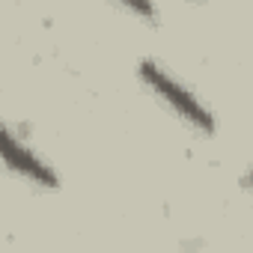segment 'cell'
Instances as JSON below:
<instances>
[{
  "mask_svg": "<svg viewBox=\"0 0 253 253\" xmlns=\"http://www.w3.org/2000/svg\"><path fill=\"white\" fill-rule=\"evenodd\" d=\"M140 78H143V81H146V84H149V86H152V89H155V92H158V95H161L185 122H191L194 128H200L203 134H211V131H214V119H211V113H209V110H206V107H203V104H200L176 78H170L158 63L143 60V63H140Z\"/></svg>",
  "mask_w": 253,
  "mask_h": 253,
  "instance_id": "6da1fadb",
  "label": "cell"
},
{
  "mask_svg": "<svg viewBox=\"0 0 253 253\" xmlns=\"http://www.w3.org/2000/svg\"><path fill=\"white\" fill-rule=\"evenodd\" d=\"M0 152H3L6 167H12L18 176L36 182V185H42V188H57V185H60L57 173H54L33 149H27L9 128H3V134H0Z\"/></svg>",
  "mask_w": 253,
  "mask_h": 253,
  "instance_id": "7a4b0ae2",
  "label": "cell"
},
{
  "mask_svg": "<svg viewBox=\"0 0 253 253\" xmlns=\"http://www.w3.org/2000/svg\"><path fill=\"white\" fill-rule=\"evenodd\" d=\"M131 9H134L137 15H149V18H155V9H152L149 3H131Z\"/></svg>",
  "mask_w": 253,
  "mask_h": 253,
  "instance_id": "3957f363",
  "label": "cell"
},
{
  "mask_svg": "<svg viewBox=\"0 0 253 253\" xmlns=\"http://www.w3.org/2000/svg\"><path fill=\"white\" fill-rule=\"evenodd\" d=\"M250 185H253V170H250Z\"/></svg>",
  "mask_w": 253,
  "mask_h": 253,
  "instance_id": "277c9868",
  "label": "cell"
}]
</instances>
